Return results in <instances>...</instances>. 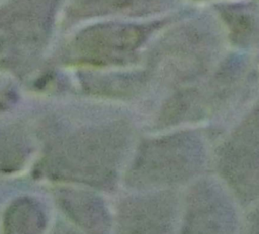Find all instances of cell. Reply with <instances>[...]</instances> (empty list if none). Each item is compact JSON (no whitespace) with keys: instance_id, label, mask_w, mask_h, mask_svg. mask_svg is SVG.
<instances>
[{"instance_id":"obj_4","label":"cell","mask_w":259,"mask_h":234,"mask_svg":"<svg viewBox=\"0 0 259 234\" xmlns=\"http://www.w3.org/2000/svg\"><path fill=\"white\" fill-rule=\"evenodd\" d=\"M178 205L170 193L152 194L124 202L116 234H174Z\"/></svg>"},{"instance_id":"obj_2","label":"cell","mask_w":259,"mask_h":234,"mask_svg":"<svg viewBox=\"0 0 259 234\" xmlns=\"http://www.w3.org/2000/svg\"><path fill=\"white\" fill-rule=\"evenodd\" d=\"M83 138L52 152L45 162L47 173L64 181L109 185L119 168V147L101 137Z\"/></svg>"},{"instance_id":"obj_7","label":"cell","mask_w":259,"mask_h":234,"mask_svg":"<svg viewBox=\"0 0 259 234\" xmlns=\"http://www.w3.org/2000/svg\"><path fill=\"white\" fill-rule=\"evenodd\" d=\"M247 234H259V206L248 219Z\"/></svg>"},{"instance_id":"obj_1","label":"cell","mask_w":259,"mask_h":234,"mask_svg":"<svg viewBox=\"0 0 259 234\" xmlns=\"http://www.w3.org/2000/svg\"><path fill=\"white\" fill-rule=\"evenodd\" d=\"M204 150L194 135L184 133L147 144L130 169V181L139 187H166L195 177L204 162Z\"/></svg>"},{"instance_id":"obj_8","label":"cell","mask_w":259,"mask_h":234,"mask_svg":"<svg viewBox=\"0 0 259 234\" xmlns=\"http://www.w3.org/2000/svg\"><path fill=\"white\" fill-rule=\"evenodd\" d=\"M53 234H80V233H78V232H76V231H74L72 229H68V228L62 227V228L58 229L57 231H55Z\"/></svg>"},{"instance_id":"obj_3","label":"cell","mask_w":259,"mask_h":234,"mask_svg":"<svg viewBox=\"0 0 259 234\" xmlns=\"http://www.w3.org/2000/svg\"><path fill=\"white\" fill-rule=\"evenodd\" d=\"M238 215L227 192L205 180L190 191L181 234H237Z\"/></svg>"},{"instance_id":"obj_6","label":"cell","mask_w":259,"mask_h":234,"mask_svg":"<svg viewBox=\"0 0 259 234\" xmlns=\"http://www.w3.org/2000/svg\"><path fill=\"white\" fill-rule=\"evenodd\" d=\"M47 226L46 212L36 200L22 197L7 208L2 234H42Z\"/></svg>"},{"instance_id":"obj_5","label":"cell","mask_w":259,"mask_h":234,"mask_svg":"<svg viewBox=\"0 0 259 234\" xmlns=\"http://www.w3.org/2000/svg\"><path fill=\"white\" fill-rule=\"evenodd\" d=\"M64 212L89 234H107V210L94 194L79 190H62L58 194Z\"/></svg>"}]
</instances>
